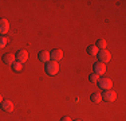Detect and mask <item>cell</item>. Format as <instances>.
I'll return each mask as SVG.
<instances>
[{
	"label": "cell",
	"mask_w": 126,
	"mask_h": 121,
	"mask_svg": "<svg viewBox=\"0 0 126 121\" xmlns=\"http://www.w3.org/2000/svg\"><path fill=\"white\" fill-rule=\"evenodd\" d=\"M95 46L98 47V50H106V47H107L106 39H98V40H97V44H95Z\"/></svg>",
	"instance_id": "14"
},
{
	"label": "cell",
	"mask_w": 126,
	"mask_h": 121,
	"mask_svg": "<svg viewBox=\"0 0 126 121\" xmlns=\"http://www.w3.org/2000/svg\"><path fill=\"white\" fill-rule=\"evenodd\" d=\"M7 38L5 36H3V35H0V50L1 48H4V47H7Z\"/></svg>",
	"instance_id": "17"
},
{
	"label": "cell",
	"mask_w": 126,
	"mask_h": 121,
	"mask_svg": "<svg viewBox=\"0 0 126 121\" xmlns=\"http://www.w3.org/2000/svg\"><path fill=\"white\" fill-rule=\"evenodd\" d=\"M1 102H3V96L0 94V104H1Z\"/></svg>",
	"instance_id": "19"
},
{
	"label": "cell",
	"mask_w": 126,
	"mask_h": 121,
	"mask_svg": "<svg viewBox=\"0 0 126 121\" xmlns=\"http://www.w3.org/2000/svg\"><path fill=\"white\" fill-rule=\"evenodd\" d=\"M115 98H117V94L113 90H105L103 94H102V101H106V102H114Z\"/></svg>",
	"instance_id": "4"
},
{
	"label": "cell",
	"mask_w": 126,
	"mask_h": 121,
	"mask_svg": "<svg viewBox=\"0 0 126 121\" xmlns=\"http://www.w3.org/2000/svg\"><path fill=\"white\" fill-rule=\"evenodd\" d=\"M99 53V50H98V47L95 46V44H91V46L87 47V54L91 57H97V54Z\"/></svg>",
	"instance_id": "13"
},
{
	"label": "cell",
	"mask_w": 126,
	"mask_h": 121,
	"mask_svg": "<svg viewBox=\"0 0 126 121\" xmlns=\"http://www.w3.org/2000/svg\"><path fill=\"white\" fill-rule=\"evenodd\" d=\"M62 57H63V51L59 50V48H55V50H52L50 53V59L52 62H59L62 59Z\"/></svg>",
	"instance_id": "7"
},
{
	"label": "cell",
	"mask_w": 126,
	"mask_h": 121,
	"mask_svg": "<svg viewBox=\"0 0 126 121\" xmlns=\"http://www.w3.org/2000/svg\"><path fill=\"white\" fill-rule=\"evenodd\" d=\"M10 31V23L5 18H0V35H5Z\"/></svg>",
	"instance_id": "6"
},
{
	"label": "cell",
	"mask_w": 126,
	"mask_h": 121,
	"mask_svg": "<svg viewBox=\"0 0 126 121\" xmlns=\"http://www.w3.org/2000/svg\"><path fill=\"white\" fill-rule=\"evenodd\" d=\"M38 58L40 62H43V63H47V62H50V53L48 51H46V50H43V51H40V53L38 54Z\"/></svg>",
	"instance_id": "11"
},
{
	"label": "cell",
	"mask_w": 126,
	"mask_h": 121,
	"mask_svg": "<svg viewBox=\"0 0 126 121\" xmlns=\"http://www.w3.org/2000/svg\"><path fill=\"white\" fill-rule=\"evenodd\" d=\"M12 69H14V71H16V73H19V71H22L23 70V63L22 62H15L14 65H12Z\"/></svg>",
	"instance_id": "15"
},
{
	"label": "cell",
	"mask_w": 126,
	"mask_h": 121,
	"mask_svg": "<svg viewBox=\"0 0 126 121\" xmlns=\"http://www.w3.org/2000/svg\"><path fill=\"white\" fill-rule=\"evenodd\" d=\"M44 70H46V73H47L48 75H51V77L56 75V74L59 73V65H58V62H52V60L47 62Z\"/></svg>",
	"instance_id": "1"
},
{
	"label": "cell",
	"mask_w": 126,
	"mask_h": 121,
	"mask_svg": "<svg viewBox=\"0 0 126 121\" xmlns=\"http://www.w3.org/2000/svg\"><path fill=\"white\" fill-rule=\"evenodd\" d=\"M15 58H16L17 62H22L24 63L27 59H28V53H27L26 50H19L16 54H15Z\"/></svg>",
	"instance_id": "10"
},
{
	"label": "cell",
	"mask_w": 126,
	"mask_h": 121,
	"mask_svg": "<svg viewBox=\"0 0 126 121\" xmlns=\"http://www.w3.org/2000/svg\"><path fill=\"white\" fill-rule=\"evenodd\" d=\"M77 121H80V120H77Z\"/></svg>",
	"instance_id": "20"
},
{
	"label": "cell",
	"mask_w": 126,
	"mask_h": 121,
	"mask_svg": "<svg viewBox=\"0 0 126 121\" xmlns=\"http://www.w3.org/2000/svg\"><path fill=\"white\" fill-rule=\"evenodd\" d=\"M61 121H73V120H71L70 117H67V116H66V117H62V120H61Z\"/></svg>",
	"instance_id": "18"
},
{
	"label": "cell",
	"mask_w": 126,
	"mask_h": 121,
	"mask_svg": "<svg viewBox=\"0 0 126 121\" xmlns=\"http://www.w3.org/2000/svg\"><path fill=\"white\" fill-rule=\"evenodd\" d=\"M97 57H98V60H99L101 63H105V65H106L107 62H110V59H111V54L107 50H99V53L97 54Z\"/></svg>",
	"instance_id": "2"
},
{
	"label": "cell",
	"mask_w": 126,
	"mask_h": 121,
	"mask_svg": "<svg viewBox=\"0 0 126 121\" xmlns=\"http://www.w3.org/2000/svg\"><path fill=\"white\" fill-rule=\"evenodd\" d=\"M14 102L10 101V100H5V101L1 102V109L5 112V113H12L14 112Z\"/></svg>",
	"instance_id": "9"
},
{
	"label": "cell",
	"mask_w": 126,
	"mask_h": 121,
	"mask_svg": "<svg viewBox=\"0 0 126 121\" xmlns=\"http://www.w3.org/2000/svg\"><path fill=\"white\" fill-rule=\"evenodd\" d=\"M89 81L93 83H98V81H99V75L95 74V73H93V74L89 75Z\"/></svg>",
	"instance_id": "16"
},
{
	"label": "cell",
	"mask_w": 126,
	"mask_h": 121,
	"mask_svg": "<svg viewBox=\"0 0 126 121\" xmlns=\"http://www.w3.org/2000/svg\"><path fill=\"white\" fill-rule=\"evenodd\" d=\"M93 69H94V73L98 75H103L105 73H106V65H105V63H101V62L94 63Z\"/></svg>",
	"instance_id": "8"
},
{
	"label": "cell",
	"mask_w": 126,
	"mask_h": 121,
	"mask_svg": "<svg viewBox=\"0 0 126 121\" xmlns=\"http://www.w3.org/2000/svg\"><path fill=\"white\" fill-rule=\"evenodd\" d=\"M90 100H91L93 104H101L102 102V94L101 93H93L91 96H90Z\"/></svg>",
	"instance_id": "12"
},
{
	"label": "cell",
	"mask_w": 126,
	"mask_h": 121,
	"mask_svg": "<svg viewBox=\"0 0 126 121\" xmlns=\"http://www.w3.org/2000/svg\"><path fill=\"white\" fill-rule=\"evenodd\" d=\"M98 86H99L101 89H103V90H111L113 82H111V80H109V78H99Z\"/></svg>",
	"instance_id": "3"
},
{
	"label": "cell",
	"mask_w": 126,
	"mask_h": 121,
	"mask_svg": "<svg viewBox=\"0 0 126 121\" xmlns=\"http://www.w3.org/2000/svg\"><path fill=\"white\" fill-rule=\"evenodd\" d=\"M16 62V58H15V54L12 53H5L3 55V63L7 66H12L14 63Z\"/></svg>",
	"instance_id": "5"
}]
</instances>
